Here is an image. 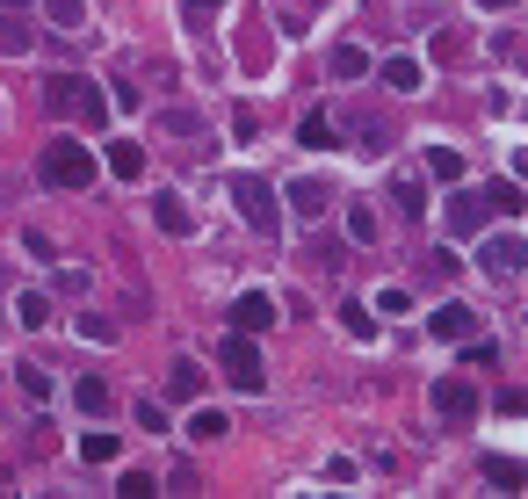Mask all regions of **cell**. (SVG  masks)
Instances as JSON below:
<instances>
[{
	"mask_svg": "<svg viewBox=\"0 0 528 499\" xmlns=\"http://www.w3.org/2000/svg\"><path fill=\"white\" fill-rule=\"evenodd\" d=\"M340 333H348V340H377V311H369L362 297H355V304H340Z\"/></svg>",
	"mask_w": 528,
	"mask_h": 499,
	"instance_id": "cell-15",
	"label": "cell"
},
{
	"mask_svg": "<svg viewBox=\"0 0 528 499\" xmlns=\"http://www.w3.org/2000/svg\"><path fill=\"white\" fill-rule=\"evenodd\" d=\"M362 73H369V51L362 44H340L333 51V80H362Z\"/></svg>",
	"mask_w": 528,
	"mask_h": 499,
	"instance_id": "cell-21",
	"label": "cell"
},
{
	"mask_svg": "<svg viewBox=\"0 0 528 499\" xmlns=\"http://www.w3.org/2000/svg\"><path fill=\"white\" fill-rule=\"evenodd\" d=\"M456 268H463V261L449 254V246H434V254L420 261V283H427V290H442V283H456Z\"/></svg>",
	"mask_w": 528,
	"mask_h": 499,
	"instance_id": "cell-14",
	"label": "cell"
},
{
	"mask_svg": "<svg viewBox=\"0 0 528 499\" xmlns=\"http://www.w3.org/2000/svg\"><path fill=\"white\" fill-rule=\"evenodd\" d=\"M37 174L51 181V189H95V152H87V145H73V138H51L44 145V160H37Z\"/></svg>",
	"mask_w": 528,
	"mask_h": 499,
	"instance_id": "cell-2",
	"label": "cell"
},
{
	"mask_svg": "<svg viewBox=\"0 0 528 499\" xmlns=\"http://www.w3.org/2000/svg\"><path fill=\"white\" fill-rule=\"evenodd\" d=\"M485 203H492V210H521V189H514V181H492Z\"/></svg>",
	"mask_w": 528,
	"mask_h": 499,
	"instance_id": "cell-32",
	"label": "cell"
},
{
	"mask_svg": "<svg viewBox=\"0 0 528 499\" xmlns=\"http://www.w3.org/2000/svg\"><path fill=\"white\" fill-rule=\"evenodd\" d=\"M44 109H51V116H73V123H87V131H102V123H109L102 87H95V80H80V73H58V80H44Z\"/></svg>",
	"mask_w": 528,
	"mask_h": 499,
	"instance_id": "cell-1",
	"label": "cell"
},
{
	"mask_svg": "<svg viewBox=\"0 0 528 499\" xmlns=\"http://www.w3.org/2000/svg\"><path fill=\"white\" fill-rule=\"evenodd\" d=\"M283 203H290V217H297V225H319V217H326V203H333V189H326L319 174H297L290 189H283Z\"/></svg>",
	"mask_w": 528,
	"mask_h": 499,
	"instance_id": "cell-5",
	"label": "cell"
},
{
	"mask_svg": "<svg viewBox=\"0 0 528 499\" xmlns=\"http://www.w3.org/2000/svg\"><path fill=\"white\" fill-rule=\"evenodd\" d=\"M232 210H239L254 232H275V225H283V217H275V189H268L261 174H239V181H232Z\"/></svg>",
	"mask_w": 528,
	"mask_h": 499,
	"instance_id": "cell-4",
	"label": "cell"
},
{
	"mask_svg": "<svg viewBox=\"0 0 528 499\" xmlns=\"http://www.w3.org/2000/svg\"><path fill=\"white\" fill-rule=\"evenodd\" d=\"M217 8H225V0H181V22H189V37L217 22Z\"/></svg>",
	"mask_w": 528,
	"mask_h": 499,
	"instance_id": "cell-25",
	"label": "cell"
},
{
	"mask_svg": "<svg viewBox=\"0 0 528 499\" xmlns=\"http://www.w3.org/2000/svg\"><path fill=\"white\" fill-rule=\"evenodd\" d=\"M73 326H80V333H87V340H102V348H109V340H116V326H109V319H102V311H87V319H73Z\"/></svg>",
	"mask_w": 528,
	"mask_h": 499,
	"instance_id": "cell-33",
	"label": "cell"
},
{
	"mask_svg": "<svg viewBox=\"0 0 528 499\" xmlns=\"http://www.w3.org/2000/svg\"><path fill=\"white\" fill-rule=\"evenodd\" d=\"M116 492H131V499H152V492H160V478H152V471H123V478H116Z\"/></svg>",
	"mask_w": 528,
	"mask_h": 499,
	"instance_id": "cell-29",
	"label": "cell"
},
{
	"mask_svg": "<svg viewBox=\"0 0 528 499\" xmlns=\"http://www.w3.org/2000/svg\"><path fill=\"white\" fill-rule=\"evenodd\" d=\"M109 398H116V391H109L102 377H80V384H73V405H80V413H95V420L109 413Z\"/></svg>",
	"mask_w": 528,
	"mask_h": 499,
	"instance_id": "cell-17",
	"label": "cell"
},
{
	"mask_svg": "<svg viewBox=\"0 0 528 499\" xmlns=\"http://www.w3.org/2000/svg\"><path fill=\"white\" fill-rule=\"evenodd\" d=\"M478 8H514V0H478Z\"/></svg>",
	"mask_w": 528,
	"mask_h": 499,
	"instance_id": "cell-39",
	"label": "cell"
},
{
	"mask_svg": "<svg viewBox=\"0 0 528 499\" xmlns=\"http://www.w3.org/2000/svg\"><path fill=\"white\" fill-rule=\"evenodd\" d=\"M15 384H22V398H51V369L22 362V369H15Z\"/></svg>",
	"mask_w": 528,
	"mask_h": 499,
	"instance_id": "cell-27",
	"label": "cell"
},
{
	"mask_svg": "<svg viewBox=\"0 0 528 499\" xmlns=\"http://www.w3.org/2000/svg\"><path fill=\"white\" fill-rule=\"evenodd\" d=\"M434 413H442V420H471L478 413V384L471 377H442V384H434Z\"/></svg>",
	"mask_w": 528,
	"mask_h": 499,
	"instance_id": "cell-6",
	"label": "cell"
},
{
	"mask_svg": "<svg viewBox=\"0 0 528 499\" xmlns=\"http://www.w3.org/2000/svg\"><path fill=\"white\" fill-rule=\"evenodd\" d=\"M15 326H51V304L29 290V297H15Z\"/></svg>",
	"mask_w": 528,
	"mask_h": 499,
	"instance_id": "cell-26",
	"label": "cell"
},
{
	"mask_svg": "<svg viewBox=\"0 0 528 499\" xmlns=\"http://www.w3.org/2000/svg\"><path fill=\"white\" fill-rule=\"evenodd\" d=\"M297 145L326 152V145H333V116H326V109H312V116H304V131H297Z\"/></svg>",
	"mask_w": 528,
	"mask_h": 499,
	"instance_id": "cell-23",
	"label": "cell"
},
{
	"mask_svg": "<svg viewBox=\"0 0 528 499\" xmlns=\"http://www.w3.org/2000/svg\"><path fill=\"white\" fill-rule=\"evenodd\" d=\"M80 456L87 463H109L116 456V434H80Z\"/></svg>",
	"mask_w": 528,
	"mask_h": 499,
	"instance_id": "cell-31",
	"label": "cell"
},
{
	"mask_svg": "<svg viewBox=\"0 0 528 499\" xmlns=\"http://www.w3.org/2000/svg\"><path fill=\"white\" fill-rule=\"evenodd\" d=\"M485 478L500 485V492H514V485H521V463H514V456H485Z\"/></svg>",
	"mask_w": 528,
	"mask_h": 499,
	"instance_id": "cell-28",
	"label": "cell"
},
{
	"mask_svg": "<svg viewBox=\"0 0 528 499\" xmlns=\"http://www.w3.org/2000/svg\"><path fill=\"white\" fill-rule=\"evenodd\" d=\"M232 326H239V333H268V326H275V297H268V290H246V297L232 304Z\"/></svg>",
	"mask_w": 528,
	"mask_h": 499,
	"instance_id": "cell-8",
	"label": "cell"
},
{
	"mask_svg": "<svg viewBox=\"0 0 528 499\" xmlns=\"http://www.w3.org/2000/svg\"><path fill=\"white\" fill-rule=\"evenodd\" d=\"M427 174L434 181H463V152L456 145H427Z\"/></svg>",
	"mask_w": 528,
	"mask_h": 499,
	"instance_id": "cell-19",
	"label": "cell"
},
{
	"mask_svg": "<svg viewBox=\"0 0 528 499\" xmlns=\"http://www.w3.org/2000/svg\"><path fill=\"white\" fill-rule=\"evenodd\" d=\"M420 80H427V73H420V58H384V87H391V95H413Z\"/></svg>",
	"mask_w": 528,
	"mask_h": 499,
	"instance_id": "cell-13",
	"label": "cell"
},
{
	"mask_svg": "<svg viewBox=\"0 0 528 499\" xmlns=\"http://www.w3.org/2000/svg\"><path fill=\"white\" fill-rule=\"evenodd\" d=\"M239 66H246V73L268 66V29H261L254 15H246V29H239Z\"/></svg>",
	"mask_w": 528,
	"mask_h": 499,
	"instance_id": "cell-12",
	"label": "cell"
},
{
	"mask_svg": "<svg viewBox=\"0 0 528 499\" xmlns=\"http://www.w3.org/2000/svg\"><path fill=\"white\" fill-rule=\"evenodd\" d=\"M391 203L406 210V217H420V210H427V189H420V174H398V181H391Z\"/></svg>",
	"mask_w": 528,
	"mask_h": 499,
	"instance_id": "cell-20",
	"label": "cell"
},
{
	"mask_svg": "<svg viewBox=\"0 0 528 499\" xmlns=\"http://www.w3.org/2000/svg\"><path fill=\"white\" fill-rule=\"evenodd\" d=\"M167 398L196 405V398H203V369H196V362H174V377H167Z\"/></svg>",
	"mask_w": 528,
	"mask_h": 499,
	"instance_id": "cell-16",
	"label": "cell"
},
{
	"mask_svg": "<svg viewBox=\"0 0 528 499\" xmlns=\"http://www.w3.org/2000/svg\"><path fill=\"white\" fill-rule=\"evenodd\" d=\"M109 174L138 181V174H145V152H138V145H109Z\"/></svg>",
	"mask_w": 528,
	"mask_h": 499,
	"instance_id": "cell-24",
	"label": "cell"
},
{
	"mask_svg": "<svg viewBox=\"0 0 528 499\" xmlns=\"http://www.w3.org/2000/svg\"><path fill=\"white\" fill-rule=\"evenodd\" d=\"M384 138H391V116H362L355 123V152H384Z\"/></svg>",
	"mask_w": 528,
	"mask_h": 499,
	"instance_id": "cell-22",
	"label": "cell"
},
{
	"mask_svg": "<svg viewBox=\"0 0 528 499\" xmlns=\"http://www.w3.org/2000/svg\"><path fill=\"white\" fill-rule=\"evenodd\" d=\"M348 232H355V239H362V246H369V239H377V232H384V225H377V217H369V210H362V203H355V217H348Z\"/></svg>",
	"mask_w": 528,
	"mask_h": 499,
	"instance_id": "cell-35",
	"label": "cell"
},
{
	"mask_svg": "<svg viewBox=\"0 0 528 499\" xmlns=\"http://www.w3.org/2000/svg\"><path fill=\"white\" fill-rule=\"evenodd\" d=\"M442 225H449V239H478V232H485V203H478V196H456V203L442 210Z\"/></svg>",
	"mask_w": 528,
	"mask_h": 499,
	"instance_id": "cell-9",
	"label": "cell"
},
{
	"mask_svg": "<svg viewBox=\"0 0 528 499\" xmlns=\"http://www.w3.org/2000/svg\"><path fill=\"white\" fill-rule=\"evenodd\" d=\"M463 362H471V369H492V362H500V348H492V340H478V333H471V340H463Z\"/></svg>",
	"mask_w": 528,
	"mask_h": 499,
	"instance_id": "cell-30",
	"label": "cell"
},
{
	"mask_svg": "<svg viewBox=\"0 0 528 499\" xmlns=\"http://www.w3.org/2000/svg\"><path fill=\"white\" fill-rule=\"evenodd\" d=\"M217 362H225V384H239L246 398H261V391H268V369H261V348H254V333H232L225 348H217Z\"/></svg>",
	"mask_w": 528,
	"mask_h": 499,
	"instance_id": "cell-3",
	"label": "cell"
},
{
	"mask_svg": "<svg viewBox=\"0 0 528 499\" xmlns=\"http://www.w3.org/2000/svg\"><path fill=\"white\" fill-rule=\"evenodd\" d=\"M138 427H145V434H167V405L145 398V405H138Z\"/></svg>",
	"mask_w": 528,
	"mask_h": 499,
	"instance_id": "cell-34",
	"label": "cell"
},
{
	"mask_svg": "<svg viewBox=\"0 0 528 499\" xmlns=\"http://www.w3.org/2000/svg\"><path fill=\"white\" fill-rule=\"evenodd\" d=\"M29 44H37V29L22 22V8H0V51H8V58H22Z\"/></svg>",
	"mask_w": 528,
	"mask_h": 499,
	"instance_id": "cell-11",
	"label": "cell"
},
{
	"mask_svg": "<svg viewBox=\"0 0 528 499\" xmlns=\"http://www.w3.org/2000/svg\"><path fill=\"white\" fill-rule=\"evenodd\" d=\"M51 22H66V29H80V22H87V8H80V0H51Z\"/></svg>",
	"mask_w": 528,
	"mask_h": 499,
	"instance_id": "cell-36",
	"label": "cell"
},
{
	"mask_svg": "<svg viewBox=\"0 0 528 499\" xmlns=\"http://www.w3.org/2000/svg\"><path fill=\"white\" fill-rule=\"evenodd\" d=\"M478 261H485L492 275H514V268H521V239H514V232H492V239L478 232Z\"/></svg>",
	"mask_w": 528,
	"mask_h": 499,
	"instance_id": "cell-7",
	"label": "cell"
},
{
	"mask_svg": "<svg viewBox=\"0 0 528 499\" xmlns=\"http://www.w3.org/2000/svg\"><path fill=\"white\" fill-rule=\"evenodd\" d=\"M0 8H22V0H0Z\"/></svg>",
	"mask_w": 528,
	"mask_h": 499,
	"instance_id": "cell-40",
	"label": "cell"
},
{
	"mask_svg": "<svg viewBox=\"0 0 528 499\" xmlns=\"http://www.w3.org/2000/svg\"><path fill=\"white\" fill-rule=\"evenodd\" d=\"M196 434H203V442H217V434H232V427H225V413H196Z\"/></svg>",
	"mask_w": 528,
	"mask_h": 499,
	"instance_id": "cell-37",
	"label": "cell"
},
{
	"mask_svg": "<svg viewBox=\"0 0 528 499\" xmlns=\"http://www.w3.org/2000/svg\"><path fill=\"white\" fill-rule=\"evenodd\" d=\"M297 8H304V15H319V8H326V0H297Z\"/></svg>",
	"mask_w": 528,
	"mask_h": 499,
	"instance_id": "cell-38",
	"label": "cell"
},
{
	"mask_svg": "<svg viewBox=\"0 0 528 499\" xmlns=\"http://www.w3.org/2000/svg\"><path fill=\"white\" fill-rule=\"evenodd\" d=\"M434 333H442V340H471L478 333V311L471 304H442V311H434Z\"/></svg>",
	"mask_w": 528,
	"mask_h": 499,
	"instance_id": "cell-10",
	"label": "cell"
},
{
	"mask_svg": "<svg viewBox=\"0 0 528 499\" xmlns=\"http://www.w3.org/2000/svg\"><path fill=\"white\" fill-rule=\"evenodd\" d=\"M152 225H160L167 239H181V232H189V210H181V196H160V203H152Z\"/></svg>",
	"mask_w": 528,
	"mask_h": 499,
	"instance_id": "cell-18",
	"label": "cell"
}]
</instances>
